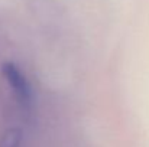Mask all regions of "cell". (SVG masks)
I'll use <instances>...</instances> for the list:
<instances>
[{
    "mask_svg": "<svg viewBox=\"0 0 149 147\" xmlns=\"http://www.w3.org/2000/svg\"><path fill=\"white\" fill-rule=\"evenodd\" d=\"M1 74L6 79V82L10 85L15 98L17 104H20L22 108L29 110L32 102H33V95H32V88L25 78L23 72L12 62H4L1 65Z\"/></svg>",
    "mask_w": 149,
    "mask_h": 147,
    "instance_id": "1",
    "label": "cell"
}]
</instances>
